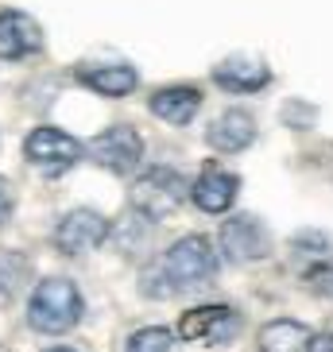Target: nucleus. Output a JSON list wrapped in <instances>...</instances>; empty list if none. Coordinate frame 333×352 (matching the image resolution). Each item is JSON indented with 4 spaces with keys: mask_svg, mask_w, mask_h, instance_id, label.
Listing matches in <instances>:
<instances>
[{
    "mask_svg": "<svg viewBox=\"0 0 333 352\" xmlns=\"http://www.w3.org/2000/svg\"><path fill=\"white\" fill-rule=\"evenodd\" d=\"M217 275V252L206 236H182L163 252L155 271L147 275V287L155 298H175V294H190V290L206 287Z\"/></svg>",
    "mask_w": 333,
    "mask_h": 352,
    "instance_id": "obj_1",
    "label": "nucleus"
},
{
    "mask_svg": "<svg viewBox=\"0 0 333 352\" xmlns=\"http://www.w3.org/2000/svg\"><path fill=\"white\" fill-rule=\"evenodd\" d=\"M82 318V294L70 279H43L28 302V321L39 333H66Z\"/></svg>",
    "mask_w": 333,
    "mask_h": 352,
    "instance_id": "obj_2",
    "label": "nucleus"
},
{
    "mask_svg": "<svg viewBox=\"0 0 333 352\" xmlns=\"http://www.w3.org/2000/svg\"><path fill=\"white\" fill-rule=\"evenodd\" d=\"M186 194H190V186L178 170H171V166H151V170H144V175L136 178L132 209H140V213H147L151 221H159V217H166V213H175Z\"/></svg>",
    "mask_w": 333,
    "mask_h": 352,
    "instance_id": "obj_3",
    "label": "nucleus"
},
{
    "mask_svg": "<svg viewBox=\"0 0 333 352\" xmlns=\"http://www.w3.org/2000/svg\"><path fill=\"white\" fill-rule=\"evenodd\" d=\"M23 151H28V159L39 166L43 175H51V178L66 175V170L82 159V144H78L74 135L58 132V128H35V132L28 135Z\"/></svg>",
    "mask_w": 333,
    "mask_h": 352,
    "instance_id": "obj_4",
    "label": "nucleus"
},
{
    "mask_svg": "<svg viewBox=\"0 0 333 352\" xmlns=\"http://www.w3.org/2000/svg\"><path fill=\"white\" fill-rule=\"evenodd\" d=\"M89 155L101 166H109L113 175H132L140 155H144V140H140L136 128L116 124V128H105L101 135L89 140Z\"/></svg>",
    "mask_w": 333,
    "mask_h": 352,
    "instance_id": "obj_5",
    "label": "nucleus"
},
{
    "mask_svg": "<svg viewBox=\"0 0 333 352\" xmlns=\"http://www.w3.org/2000/svg\"><path fill=\"white\" fill-rule=\"evenodd\" d=\"M178 333L198 344H229L240 333V314L229 306H198V310L182 314Z\"/></svg>",
    "mask_w": 333,
    "mask_h": 352,
    "instance_id": "obj_6",
    "label": "nucleus"
},
{
    "mask_svg": "<svg viewBox=\"0 0 333 352\" xmlns=\"http://www.w3.org/2000/svg\"><path fill=\"white\" fill-rule=\"evenodd\" d=\"M105 236H109V221L101 213H94V209H74L54 228V244L66 256H85V252L101 248Z\"/></svg>",
    "mask_w": 333,
    "mask_h": 352,
    "instance_id": "obj_7",
    "label": "nucleus"
},
{
    "mask_svg": "<svg viewBox=\"0 0 333 352\" xmlns=\"http://www.w3.org/2000/svg\"><path fill=\"white\" fill-rule=\"evenodd\" d=\"M221 248L233 263H256V259H268L271 236L256 217H229L221 225Z\"/></svg>",
    "mask_w": 333,
    "mask_h": 352,
    "instance_id": "obj_8",
    "label": "nucleus"
},
{
    "mask_svg": "<svg viewBox=\"0 0 333 352\" xmlns=\"http://www.w3.org/2000/svg\"><path fill=\"white\" fill-rule=\"evenodd\" d=\"M43 51V28L28 12H0V58H28Z\"/></svg>",
    "mask_w": 333,
    "mask_h": 352,
    "instance_id": "obj_9",
    "label": "nucleus"
},
{
    "mask_svg": "<svg viewBox=\"0 0 333 352\" xmlns=\"http://www.w3.org/2000/svg\"><path fill=\"white\" fill-rule=\"evenodd\" d=\"M213 82L229 94H260L264 85L271 82V70L260 58H248V54H233L225 63L213 66Z\"/></svg>",
    "mask_w": 333,
    "mask_h": 352,
    "instance_id": "obj_10",
    "label": "nucleus"
},
{
    "mask_svg": "<svg viewBox=\"0 0 333 352\" xmlns=\"http://www.w3.org/2000/svg\"><path fill=\"white\" fill-rule=\"evenodd\" d=\"M237 190H240V178L221 170V166H206L202 178L190 186V197L202 213H225V209L237 201Z\"/></svg>",
    "mask_w": 333,
    "mask_h": 352,
    "instance_id": "obj_11",
    "label": "nucleus"
},
{
    "mask_svg": "<svg viewBox=\"0 0 333 352\" xmlns=\"http://www.w3.org/2000/svg\"><path fill=\"white\" fill-rule=\"evenodd\" d=\"M206 140H209L213 151H225V155L244 151V147L256 140V120H252V113H244V109H225V113L209 124Z\"/></svg>",
    "mask_w": 333,
    "mask_h": 352,
    "instance_id": "obj_12",
    "label": "nucleus"
},
{
    "mask_svg": "<svg viewBox=\"0 0 333 352\" xmlns=\"http://www.w3.org/2000/svg\"><path fill=\"white\" fill-rule=\"evenodd\" d=\"M78 78H82L94 94H105V97H125L140 85V74H136L132 66H125V63H113V66L85 63V66H78Z\"/></svg>",
    "mask_w": 333,
    "mask_h": 352,
    "instance_id": "obj_13",
    "label": "nucleus"
},
{
    "mask_svg": "<svg viewBox=\"0 0 333 352\" xmlns=\"http://www.w3.org/2000/svg\"><path fill=\"white\" fill-rule=\"evenodd\" d=\"M198 109H202V89H194V85H166V89L151 94V113L166 124H190Z\"/></svg>",
    "mask_w": 333,
    "mask_h": 352,
    "instance_id": "obj_14",
    "label": "nucleus"
},
{
    "mask_svg": "<svg viewBox=\"0 0 333 352\" xmlns=\"http://www.w3.org/2000/svg\"><path fill=\"white\" fill-rule=\"evenodd\" d=\"M109 236L116 240V248L125 256H144L151 248V236H155V221L147 213H140V209H128L125 217L109 228Z\"/></svg>",
    "mask_w": 333,
    "mask_h": 352,
    "instance_id": "obj_15",
    "label": "nucleus"
},
{
    "mask_svg": "<svg viewBox=\"0 0 333 352\" xmlns=\"http://www.w3.org/2000/svg\"><path fill=\"white\" fill-rule=\"evenodd\" d=\"M310 337L314 333L302 321H291V318L268 321L260 329V352H306L310 349Z\"/></svg>",
    "mask_w": 333,
    "mask_h": 352,
    "instance_id": "obj_16",
    "label": "nucleus"
},
{
    "mask_svg": "<svg viewBox=\"0 0 333 352\" xmlns=\"http://www.w3.org/2000/svg\"><path fill=\"white\" fill-rule=\"evenodd\" d=\"M32 267H28V259L20 252H0V302H12L16 294L23 290Z\"/></svg>",
    "mask_w": 333,
    "mask_h": 352,
    "instance_id": "obj_17",
    "label": "nucleus"
},
{
    "mask_svg": "<svg viewBox=\"0 0 333 352\" xmlns=\"http://www.w3.org/2000/svg\"><path fill=\"white\" fill-rule=\"evenodd\" d=\"M330 252H333V244L322 236V232H302L299 240H294V263H299L302 271L306 267H325L330 263Z\"/></svg>",
    "mask_w": 333,
    "mask_h": 352,
    "instance_id": "obj_18",
    "label": "nucleus"
},
{
    "mask_svg": "<svg viewBox=\"0 0 333 352\" xmlns=\"http://www.w3.org/2000/svg\"><path fill=\"white\" fill-rule=\"evenodd\" d=\"M128 352H178L175 344V333H166V329H140L128 337Z\"/></svg>",
    "mask_w": 333,
    "mask_h": 352,
    "instance_id": "obj_19",
    "label": "nucleus"
},
{
    "mask_svg": "<svg viewBox=\"0 0 333 352\" xmlns=\"http://www.w3.org/2000/svg\"><path fill=\"white\" fill-rule=\"evenodd\" d=\"M8 213H12V186L0 178V225L8 221Z\"/></svg>",
    "mask_w": 333,
    "mask_h": 352,
    "instance_id": "obj_20",
    "label": "nucleus"
},
{
    "mask_svg": "<svg viewBox=\"0 0 333 352\" xmlns=\"http://www.w3.org/2000/svg\"><path fill=\"white\" fill-rule=\"evenodd\" d=\"M306 352H333V333H318V337H310V349Z\"/></svg>",
    "mask_w": 333,
    "mask_h": 352,
    "instance_id": "obj_21",
    "label": "nucleus"
},
{
    "mask_svg": "<svg viewBox=\"0 0 333 352\" xmlns=\"http://www.w3.org/2000/svg\"><path fill=\"white\" fill-rule=\"evenodd\" d=\"M51 352H74V349H51Z\"/></svg>",
    "mask_w": 333,
    "mask_h": 352,
    "instance_id": "obj_22",
    "label": "nucleus"
},
{
    "mask_svg": "<svg viewBox=\"0 0 333 352\" xmlns=\"http://www.w3.org/2000/svg\"><path fill=\"white\" fill-rule=\"evenodd\" d=\"M0 352H4V349H0Z\"/></svg>",
    "mask_w": 333,
    "mask_h": 352,
    "instance_id": "obj_23",
    "label": "nucleus"
}]
</instances>
